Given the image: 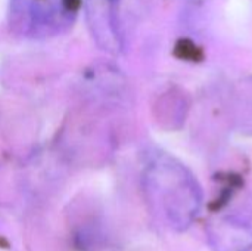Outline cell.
<instances>
[{"label": "cell", "mask_w": 252, "mask_h": 251, "mask_svg": "<svg viewBox=\"0 0 252 251\" xmlns=\"http://www.w3.org/2000/svg\"><path fill=\"white\" fill-rule=\"evenodd\" d=\"M216 243L221 247H236V249H248L252 246V213L245 215H233L223 220L221 226H217L214 231Z\"/></svg>", "instance_id": "obj_4"}, {"label": "cell", "mask_w": 252, "mask_h": 251, "mask_svg": "<svg viewBox=\"0 0 252 251\" xmlns=\"http://www.w3.org/2000/svg\"><path fill=\"white\" fill-rule=\"evenodd\" d=\"M143 192L152 213L168 228L183 232L198 217L202 206V191L192 175L176 158L155 154L142 175Z\"/></svg>", "instance_id": "obj_1"}, {"label": "cell", "mask_w": 252, "mask_h": 251, "mask_svg": "<svg viewBox=\"0 0 252 251\" xmlns=\"http://www.w3.org/2000/svg\"><path fill=\"white\" fill-rule=\"evenodd\" d=\"M83 0H9L7 27L24 40H50L66 34L78 19Z\"/></svg>", "instance_id": "obj_2"}, {"label": "cell", "mask_w": 252, "mask_h": 251, "mask_svg": "<svg viewBox=\"0 0 252 251\" xmlns=\"http://www.w3.org/2000/svg\"><path fill=\"white\" fill-rule=\"evenodd\" d=\"M86 19L96 44L108 52L123 47L121 0H86Z\"/></svg>", "instance_id": "obj_3"}]
</instances>
